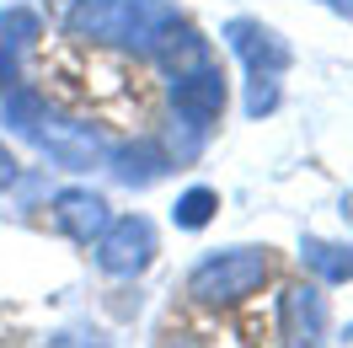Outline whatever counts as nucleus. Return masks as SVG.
I'll return each instance as SVG.
<instances>
[{
  "instance_id": "obj_17",
  "label": "nucleus",
  "mask_w": 353,
  "mask_h": 348,
  "mask_svg": "<svg viewBox=\"0 0 353 348\" xmlns=\"http://www.w3.org/2000/svg\"><path fill=\"white\" fill-rule=\"evenodd\" d=\"M161 348H199V338H188V332H166V343Z\"/></svg>"
},
{
  "instance_id": "obj_5",
  "label": "nucleus",
  "mask_w": 353,
  "mask_h": 348,
  "mask_svg": "<svg viewBox=\"0 0 353 348\" xmlns=\"http://www.w3.org/2000/svg\"><path fill=\"white\" fill-rule=\"evenodd\" d=\"M279 332H284V348H321L327 343V295L316 284H289L279 295Z\"/></svg>"
},
{
  "instance_id": "obj_14",
  "label": "nucleus",
  "mask_w": 353,
  "mask_h": 348,
  "mask_svg": "<svg viewBox=\"0 0 353 348\" xmlns=\"http://www.w3.org/2000/svg\"><path fill=\"white\" fill-rule=\"evenodd\" d=\"M48 348H108V343H102L97 332H91V338L86 332H59V338H48Z\"/></svg>"
},
{
  "instance_id": "obj_13",
  "label": "nucleus",
  "mask_w": 353,
  "mask_h": 348,
  "mask_svg": "<svg viewBox=\"0 0 353 348\" xmlns=\"http://www.w3.org/2000/svg\"><path fill=\"white\" fill-rule=\"evenodd\" d=\"M279 108V75H252V91H246V113L263 118V113Z\"/></svg>"
},
{
  "instance_id": "obj_11",
  "label": "nucleus",
  "mask_w": 353,
  "mask_h": 348,
  "mask_svg": "<svg viewBox=\"0 0 353 348\" xmlns=\"http://www.w3.org/2000/svg\"><path fill=\"white\" fill-rule=\"evenodd\" d=\"M214 209H220V193H214V188H188V193L176 198V225H182V231H203V225H209V220H214Z\"/></svg>"
},
{
  "instance_id": "obj_10",
  "label": "nucleus",
  "mask_w": 353,
  "mask_h": 348,
  "mask_svg": "<svg viewBox=\"0 0 353 348\" xmlns=\"http://www.w3.org/2000/svg\"><path fill=\"white\" fill-rule=\"evenodd\" d=\"M300 258H305V268L321 284H348L353 279V246H343V241L305 236V241H300Z\"/></svg>"
},
{
  "instance_id": "obj_18",
  "label": "nucleus",
  "mask_w": 353,
  "mask_h": 348,
  "mask_svg": "<svg viewBox=\"0 0 353 348\" xmlns=\"http://www.w3.org/2000/svg\"><path fill=\"white\" fill-rule=\"evenodd\" d=\"M332 6H353V0H332Z\"/></svg>"
},
{
  "instance_id": "obj_8",
  "label": "nucleus",
  "mask_w": 353,
  "mask_h": 348,
  "mask_svg": "<svg viewBox=\"0 0 353 348\" xmlns=\"http://www.w3.org/2000/svg\"><path fill=\"white\" fill-rule=\"evenodd\" d=\"M108 198L91 193V188H65V193H54V225L65 231L70 241H81V246H91V241L108 231Z\"/></svg>"
},
{
  "instance_id": "obj_15",
  "label": "nucleus",
  "mask_w": 353,
  "mask_h": 348,
  "mask_svg": "<svg viewBox=\"0 0 353 348\" xmlns=\"http://www.w3.org/2000/svg\"><path fill=\"white\" fill-rule=\"evenodd\" d=\"M11 182H17V155H11L6 145H0V193H6Z\"/></svg>"
},
{
  "instance_id": "obj_9",
  "label": "nucleus",
  "mask_w": 353,
  "mask_h": 348,
  "mask_svg": "<svg viewBox=\"0 0 353 348\" xmlns=\"http://www.w3.org/2000/svg\"><path fill=\"white\" fill-rule=\"evenodd\" d=\"M166 166H172V155L161 151V145H150V139H139V145H129V151L112 155V172H118V182H129V188H150V182H161Z\"/></svg>"
},
{
  "instance_id": "obj_2",
  "label": "nucleus",
  "mask_w": 353,
  "mask_h": 348,
  "mask_svg": "<svg viewBox=\"0 0 353 348\" xmlns=\"http://www.w3.org/2000/svg\"><path fill=\"white\" fill-rule=\"evenodd\" d=\"M6 124L22 134V139H32L38 151H48L59 166H70V172H86V166L102 161L97 134H86L81 124H59V118L43 108L38 91H11V97H6Z\"/></svg>"
},
{
  "instance_id": "obj_7",
  "label": "nucleus",
  "mask_w": 353,
  "mask_h": 348,
  "mask_svg": "<svg viewBox=\"0 0 353 348\" xmlns=\"http://www.w3.org/2000/svg\"><path fill=\"white\" fill-rule=\"evenodd\" d=\"M225 44L236 48V59H241L252 75H279V70L289 65V44L273 27L252 22V17H236V22L225 27Z\"/></svg>"
},
{
  "instance_id": "obj_3",
  "label": "nucleus",
  "mask_w": 353,
  "mask_h": 348,
  "mask_svg": "<svg viewBox=\"0 0 353 348\" xmlns=\"http://www.w3.org/2000/svg\"><path fill=\"white\" fill-rule=\"evenodd\" d=\"M263 279H268V252L263 246H230V252L203 258L199 268L188 273V295L199 305H236Z\"/></svg>"
},
{
  "instance_id": "obj_1",
  "label": "nucleus",
  "mask_w": 353,
  "mask_h": 348,
  "mask_svg": "<svg viewBox=\"0 0 353 348\" xmlns=\"http://www.w3.org/2000/svg\"><path fill=\"white\" fill-rule=\"evenodd\" d=\"M182 17L166 0H75L65 11V32L81 44L102 48H134L145 59H161L182 38Z\"/></svg>"
},
{
  "instance_id": "obj_4",
  "label": "nucleus",
  "mask_w": 353,
  "mask_h": 348,
  "mask_svg": "<svg viewBox=\"0 0 353 348\" xmlns=\"http://www.w3.org/2000/svg\"><path fill=\"white\" fill-rule=\"evenodd\" d=\"M97 252V268L112 273V279H134L145 273L155 258V225L145 215H123V220H108V231L91 241Z\"/></svg>"
},
{
  "instance_id": "obj_12",
  "label": "nucleus",
  "mask_w": 353,
  "mask_h": 348,
  "mask_svg": "<svg viewBox=\"0 0 353 348\" xmlns=\"http://www.w3.org/2000/svg\"><path fill=\"white\" fill-rule=\"evenodd\" d=\"M32 38H43V22H38V11H27V6H11V11H0V44H32Z\"/></svg>"
},
{
  "instance_id": "obj_6",
  "label": "nucleus",
  "mask_w": 353,
  "mask_h": 348,
  "mask_svg": "<svg viewBox=\"0 0 353 348\" xmlns=\"http://www.w3.org/2000/svg\"><path fill=\"white\" fill-rule=\"evenodd\" d=\"M172 102H176L182 118H193V124H203V129H214L220 113H225V75L209 65V59L193 65V70H182V75H176Z\"/></svg>"
},
{
  "instance_id": "obj_16",
  "label": "nucleus",
  "mask_w": 353,
  "mask_h": 348,
  "mask_svg": "<svg viewBox=\"0 0 353 348\" xmlns=\"http://www.w3.org/2000/svg\"><path fill=\"white\" fill-rule=\"evenodd\" d=\"M6 81H17V59H11V48L0 44V86H6Z\"/></svg>"
}]
</instances>
